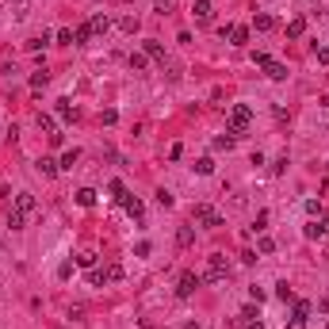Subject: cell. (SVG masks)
Returning <instances> with one entry per match:
<instances>
[{
  "label": "cell",
  "instance_id": "6da1fadb",
  "mask_svg": "<svg viewBox=\"0 0 329 329\" xmlns=\"http://www.w3.org/2000/svg\"><path fill=\"white\" fill-rule=\"evenodd\" d=\"M226 122H230V134H234V138H241L245 130H249V122H253V107L249 104H234L230 107V115H226Z\"/></svg>",
  "mask_w": 329,
  "mask_h": 329
},
{
  "label": "cell",
  "instance_id": "7a4b0ae2",
  "mask_svg": "<svg viewBox=\"0 0 329 329\" xmlns=\"http://www.w3.org/2000/svg\"><path fill=\"white\" fill-rule=\"evenodd\" d=\"M226 276H230V260H226L222 253H211V257H207V272H203V279H207V283H222Z\"/></svg>",
  "mask_w": 329,
  "mask_h": 329
},
{
  "label": "cell",
  "instance_id": "3957f363",
  "mask_svg": "<svg viewBox=\"0 0 329 329\" xmlns=\"http://www.w3.org/2000/svg\"><path fill=\"white\" fill-rule=\"evenodd\" d=\"M191 218L199 226H222V215H218L211 203H195V207H191Z\"/></svg>",
  "mask_w": 329,
  "mask_h": 329
},
{
  "label": "cell",
  "instance_id": "277c9868",
  "mask_svg": "<svg viewBox=\"0 0 329 329\" xmlns=\"http://www.w3.org/2000/svg\"><path fill=\"white\" fill-rule=\"evenodd\" d=\"M199 283H203V276H195V272H184V276H180V283H176V295H180V299H188V295L195 291Z\"/></svg>",
  "mask_w": 329,
  "mask_h": 329
},
{
  "label": "cell",
  "instance_id": "5b68a950",
  "mask_svg": "<svg viewBox=\"0 0 329 329\" xmlns=\"http://www.w3.org/2000/svg\"><path fill=\"white\" fill-rule=\"evenodd\" d=\"M306 318H310V303H303V299H295V314H291V329H303Z\"/></svg>",
  "mask_w": 329,
  "mask_h": 329
},
{
  "label": "cell",
  "instance_id": "8992f818",
  "mask_svg": "<svg viewBox=\"0 0 329 329\" xmlns=\"http://www.w3.org/2000/svg\"><path fill=\"white\" fill-rule=\"evenodd\" d=\"M191 16L199 19V23H211V19H215V8H211V0H195V4H191Z\"/></svg>",
  "mask_w": 329,
  "mask_h": 329
},
{
  "label": "cell",
  "instance_id": "52a82bcc",
  "mask_svg": "<svg viewBox=\"0 0 329 329\" xmlns=\"http://www.w3.org/2000/svg\"><path fill=\"white\" fill-rule=\"evenodd\" d=\"M260 69L268 73L272 80H287V65H283V61H272V58H264V65H260Z\"/></svg>",
  "mask_w": 329,
  "mask_h": 329
},
{
  "label": "cell",
  "instance_id": "ba28073f",
  "mask_svg": "<svg viewBox=\"0 0 329 329\" xmlns=\"http://www.w3.org/2000/svg\"><path fill=\"white\" fill-rule=\"evenodd\" d=\"M122 207H127V215L134 218V222H142V215H146V207H142V199H134V195H122Z\"/></svg>",
  "mask_w": 329,
  "mask_h": 329
},
{
  "label": "cell",
  "instance_id": "9c48e42d",
  "mask_svg": "<svg viewBox=\"0 0 329 329\" xmlns=\"http://www.w3.org/2000/svg\"><path fill=\"white\" fill-rule=\"evenodd\" d=\"M325 234H329V215L314 218V222L306 226V237H325Z\"/></svg>",
  "mask_w": 329,
  "mask_h": 329
},
{
  "label": "cell",
  "instance_id": "30bf717a",
  "mask_svg": "<svg viewBox=\"0 0 329 329\" xmlns=\"http://www.w3.org/2000/svg\"><path fill=\"white\" fill-rule=\"evenodd\" d=\"M38 127H43L46 134H50V142H54V146H61V134H58V127H54V119H50V115H43V111H38Z\"/></svg>",
  "mask_w": 329,
  "mask_h": 329
},
{
  "label": "cell",
  "instance_id": "8fae6325",
  "mask_svg": "<svg viewBox=\"0 0 329 329\" xmlns=\"http://www.w3.org/2000/svg\"><path fill=\"white\" fill-rule=\"evenodd\" d=\"M16 211L31 215V211H35V195H31V191H19V195H16Z\"/></svg>",
  "mask_w": 329,
  "mask_h": 329
},
{
  "label": "cell",
  "instance_id": "7c38bea8",
  "mask_svg": "<svg viewBox=\"0 0 329 329\" xmlns=\"http://www.w3.org/2000/svg\"><path fill=\"white\" fill-rule=\"evenodd\" d=\"M303 35H306V19L295 16L291 23H287V38H303Z\"/></svg>",
  "mask_w": 329,
  "mask_h": 329
},
{
  "label": "cell",
  "instance_id": "4fadbf2b",
  "mask_svg": "<svg viewBox=\"0 0 329 329\" xmlns=\"http://www.w3.org/2000/svg\"><path fill=\"white\" fill-rule=\"evenodd\" d=\"M191 241H195V230H191V226H180V230H176V245H180V249H188Z\"/></svg>",
  "mask_w": 329,
  "mask_h": 329
},
{
  "label": "cell",
  "instance_id": "5bb4252c",
  "mask_svg": "<svg viewBox=\"0 0 329 329\" xmlns=\"http://www.w3.org/2000/svg\"><path fill=\"white\" fill-rule=\"evenodd\" d=\"M146 58L161 61V65H164V61H169V58H164V50H161V43H153V38H149V43H146Z\"/></svg>",
  "mask_w": 329,
  "mask_h": 329
},
{
  "label": "cell",
  "instance_id": "9a60e30c",
  "mask_svg": "<svg viewBox=\"0 0 329 329\" xmlns=\"http://www.w3.org/2000/svg\"><path fill=\"white\" fill-rule=\"evenodd\" d=\"M230 43L245 46V43H249V27H230Z\"/></svg>",
  "mask_w": 329,
  "mask_h": 329
},
{
  "label": "cell",
  "instance_id": "2e32d148",
  "mask_svg": "<svg viewBox=\"0 0 329 329\" xmlns=\"http://www.w3.org/2000/svg\"><path fill=\"white\" fill-rule=\"evenodd\" d=\"M88 23H92V35H107V27H111V19H107V16H92Z\"/></svg>",
  "mask_w": 329,
  "mask_h": 329
},
{
  "label": "cell",
  "instance_id": "e0dca14e",
  "mask_svg": "<svg viewBox=\"0 0 329 329\" xmlns=\"http://www.w3.org/2000/svg\"><path fill=\"white\" fill-rule=\"evenodd\" d=\"M58 169H61V164L50 161V157H43V161H38V173H43V176H58Z\"/></svg>",
  "mask_w": 329,
  "mask_h": 329
},
{
  "label": "cell",
  "instance_id": "ac0fdd59",
  "mask_svg": "<svg viewBox=\"0 0 329 329\" xmlns=\"http://www.w3.org/2000/svg\"><path fill=\"white\" fill-rule=\"evenodd\" d=\"M77 203H80V207H96V191L92 188H80L77 191Z\"/></svg>",
  "mask_w": 329,
  "mask_h": 329
},
{
  "label": "cell",
  "instance_id": "d6986e66",
  "mask_svg": "<svg viewBox=\"0 0 329 329\" xmlns=\"http://www.w3.org/2000/svg\"><path fill=\"white\" fill-rule=\"evenodd\" d=\"M104 272H107V283H115V279H122V264H119V260H111V264H104Z\"/></svg>",
  "mask_w": 329,
  "mask_h": 329
},
{
  "label": "cell",
  "instance_id": "ffe728a7",
  "mask_svg": "<svg viewBox=\"0 0 329 329\" xmlns=\"http://www.w3.org/2000/svg\"><path fill=\"white\" fill-rule=\"evenodd\" d=\"M92 38V23H80L77 31H73V43H88Z\"/></svg>",
  "mask_w": 329,
  "mask_h": 329
},
{
  "label": "cell",
  "instance_id": "44dd1931",
  "mask_svg": "<svg viewBox=\"0 0 329 329\" xmlns=\"http://www.w3.org/2000/svg\"><path fill=\"white\" fill-rule=\"evenodd\" d=\"M77 264H80V268H96V253H92V249L77 253Z\"/></svg>",
  "mask_w": 329,
  "mask_h": 329
},
{
  "label": "cell",
  "instance_id": "7402d4cb",
  "mask_svg": "<svg viewBox=\"0 0 329 329\" xmlns=\"http://www.w3.org/2000/svg\"><path fill=\"white\" fill-rule=\"evenodd\" d=\"M107 191H111V199H115V203H122V195H127L122 180H111V184H107Z\"/></svg>",
  "mask_w": 329,
  "mask_h": 329
},
{
  "label": "cell",
  "instance_id": "603a6c76",
  "mask_svg": "<svg viewBox=\"0 0 329 329\" xmlns=\"http://www.w3.org/2000/svg\"><path fill=\"white\" fill-rule=\"evenodd\" d=\"M253 23H257V31H272V27H276V19H272V16H264V12H260V16L253 19Z\"/></svg>",
  "mask_w": 329,
  "mask_h": 329
},
{
  "label": "cell",
  "instance_id": "cb8c5ba5",
  "mask_svg": "<svg viewBox=\"0 0 329 329\" xmlns=\"http://www.w3.org/2000/svg\"><path fill=\"white\" fill-rule=\"evenodd\" d=\"M58 115H65V119H77V107H73L69 100H58Z\"/></svg>",
  "mask_w": 329,
  "mask_h": 329
},
{
  "label": "cell",
  "instance_id": "d4e9b609",
  "mask_svg": "<svg viewBox=\"0 0 329 329\" xmlns=\"http://www.w3.org/2000/svg\"><path fill=\"white\" fill-rule=\"evenodd\" d=\"M195 173H199V176H211V173H215V161H211V157H203V161H195Z\"/></svg>",
  "mask_w": 329,
  "mask_h": 329
},
{
  "label": "cell",
  "instance_id": "484cf974",
  "mask_svg": "<svg viewBox=\"0 0 329 329\" xmlns=\"http://www.w3.org/2000/svg\"><path fill=\"white\" fill-rule=\"evenodd\" d=\"M234 134H230V130H226V134H218V138H215V149H230V146H234Z\"/></svg>",
  "mask_w": 329,
  "mask_h": 329
},
{
  "label": "cell",
  "instance_id": "4316f807",
  "mask_svg": "<svg viewBox=\"0 0 329 329\" xmlns=\"http://www.w3.org/2000/svg\"><path fill=\"white\" fill-rule=\"evenodd\" d=\"M8 226H12V230H23V211L12 207V211H8Z\"/></svg>",
  "mask_w": 329,
  "mask_h": 329
},
{
  "label": "cell",
  "instance_id": "83f0119b",
  "mask_svg": "<svg viewBox=\"0 0 329 329\" xmlns=\"http://www.w3.org/2000/svg\"><path fill=\"white\" fill-rule=\"evenodd\" d=\"M276 299H283V303H295V291L287 283H276Z\"/></svg>",
  "mask_w": 329,
  "mask_h": 329
},
{
  "label": "cell",
  "instance_id": "f1b7e54d",
  "mask_svg": "<svg viewBox=\"0 0 329 329\" xmlns=\"http://www.w3.org/2000/svg\"><path fill=\"white\" fill-rule=\"evenodd\" d=\"M119 27L127 31V35H134V31H138V16H127V19H119Z\"/></svg>",
  "mask_w": 329,
  "mask_h": 329
},
{
  "label": "cell",
  "instance_id": "f546056e",
  "mask_svg": "<svg viewBox=\"0 0 329 329\" xmlns=\"http://www.w3.org/2000/svg\"><path fill=\"white\" fill-rule=\"evenodd\" d=\"M130 69H134V73L146 69V54H130Z\"/></svg>",
  "mask_w": 329,
  "mask_h": 329
},
{
  "label": "cell",
  "instance_id": "4dcf8cb0",
  "mask_svg": "<svg viewBox=\"0 0 329 329\" xmlns=\"http://www.w3.org/2000/svg\"><path fill=\"white\" fill-rule=\"evenodd\" d=\"M46 43H50V35H46V31H43V35H38V38H31V43H27V50H43Z\"/></svg>",
  "mask_w": 329,
  "mask_h": 329
},
{
  "label": "cell",
  "instance_id": "1f68e13d",
  "mask_svg": "<svg viewBox=\"0 0 329 329\" xmlns=\"http://www.w3.org/2000/svg\"><path fill=\"white\" fill-rule=\"evenodd\" d=\"M77 161H80V153H77V149H69V153L61 157V169H73V164H77Z\"/></svg>",
  "mask_w": 329,
  "mask_h": 329
},
{
  "label": "cell",
  "instance_id": "d6a6232c",
  "mask_svg": "<svg viewBox=\"0 0 329 329\" xmlns=\"http://www.w3.org/2000/svg\"><path fill=\"white\" fill-rule=\"evenodd\" d=\"M88 279L100 287V283H107V272H104V268H92V276H88Z\"/></svg>",
  "mask_w": 329,
  "mask_h": 329
},
{
  "label": "cell",
  "instance_id": "836d02e7",
  "mask_svg": "<svg viewBox=\"0 0 329 329\" xmlns=\"http://www.w3.org/2000/svg\"><path fill=\"white\" fill-rule=\"evenodd\" d=\"M264 226H268V211H260V215H257V222H253V230H257V234H260Z\"/></svg>",
  "mask_w": 329,
  "mask_h": 329
},
{
  "label": "cell",
  "instance_id": "e575fe53",
  "mask_svg": "<svg viewBox=\"0 0 329 329\" xmlns=\"http://www.w3.org/2000/svg\"><path fill=\"white\" fill-rule=\"evenodd\" d=\"M257 249H260V253H272V249H276V241H272V237H260Z\"/></svg>",
  "mask_w": 329,
  "mask_h": 329
},
{
  "label": "cell",
  "instance_id": "d590c367",
  "mask_svg": "<svg viewBox=\"0 0 329 329\" xmlns=\"http://www.w3.org/2000/svg\"><path fill=\"white\" fill-rule=\"evenodd\" d=\"M100 119H104V127H115V122H119V115H115V111H111V107H107V111H104V115H100Z\"/></svg>",
  "mask_w": 329,
  "mask_h": 329
},
{
  "label": "cell",
  "instance_id": "8d00e7d4",
  "mask_svg": "<svg viewBox=\"0 0 329 329\" xmlns=\"http://www.w3.org/2000/svg\"><path fill=\"white\" fill-rule=\"evenodd\" d=\"M43 85H46V69H38L35 77H31V88H43Z\"/></svg>",
  "mask_w": 329,
  "mask_h": 329
},
{
  "label": "cell",
  "instance_id": "74e56055",
  "mask_svg": "<svg viewBox=\"0 0 329 329\" xmlns=\"http://www.w3.org/2000/svg\"><path fill=\"white\" fill-rule=\"evenodd\" d=\"M234 325H237V329H264V325H260V318H253V321H234Z\"/></svg>",
  "mask_w": 329,
  "mask_h": 329
},
{
  "label": "cell",
  "instance_id": "f35d334b",
  "mask_svg": "<svg viewBox=\"0 0 329 329\" xmlns=\"http://www.w3.org/2000/svg\"><path fill=\"white\" fill-rule=\"evenodd\" d=\"M249 299L253 303H264V287H249Z\"/></svg>",
  "mask_w": 329,
  "mask_h": 329
},
{
  "label": "cell",
  "instance_id": "ab89813d",
  "mask_svg": "<svg viewBox=\"0 0 329 329\" xmlns=\"http://www.w3.org/2000/svg\"><path fill=\"white\" fill-rule=\"evenodd\" d=\"M58 276H61V279H69V276H73V260H65V264H61Z\"/></svg>",
  "mask_w": 329,
  "mask_h": 329
},
{
  "label": "cell",
  "instance_id": "60d3db41",
  "mask_svg": "<svg viewBox=\"0 0 329 329\" xmlns=\"http://www.w3.org/2000/svg\"><path fill=\"white\" fill-rule=\"evenodd\" d=\"M58 43L61 46H73V31H58Z\"/></svg>",
  "mask_w": 329,
  "mask_h": 329
},
{
  "label": "cell",
  "instance_id": "b9f144b4",
  "mask_svg": "<svg viewBox=\"0 0 329 329\" xmlns=\"http://www.w3.org/2000/svg\"><path fill=\"white\" fill-rule=\"evenodd\" d=\"M318 61H321V65H329V43L318 46Z\"/></svg>",
  "mask_w": 329,
  "mask_h": 329
},
{
  "label": "cell",
  "instance_id": "7bdbcfd3",
  "mask_svg": "<svg viewBox=\"0 0 329 329\" xmlns=\"http://www.w3.org/2000/svg\"><path fill=\"white\" fill-rule=\"evenodd\" d=\"M184 329H199V325H195V321H191V325H184Z\"/></svg>",
  "mask_w": 329,
  "mask_h": 329
},
{
  "label": "cell",
  "instance_id": "ee69618b",
  "mask_svg": "<svg viewBox=\"0 0 329 329\" xmlns=\"http://www.w3.org/2000/svg\"><path fill=\"white\" fill-rule=\"evenodd\" d=\"M321 104H329V96H325V100H321Z\"/></svg>",
  "mask_w": 329,
  "mask_h": 329
},
{
  "label": "cell",
  "instance_id": "f6af8a7d",
  "mask_svg": "<svg viewBox=\"0 0 329 329\" xmlns=\"http://www.w3.org/2000/svg\"><path fill=\"white\" fill-rule=\"evenodd\" d=\"M325 329H329V321H325Z\"/></svg>",
  "mask_w": 329,
  "mask_h": 329
}]
</instances>
